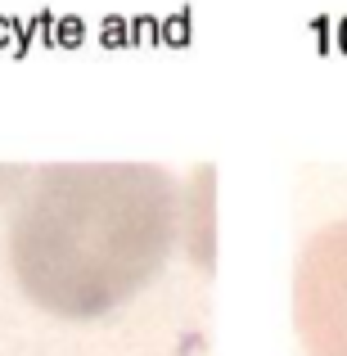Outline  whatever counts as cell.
<instances>
[{"instance_id": "cell-1", "label": "cell", "mask_w": 347, "mask_h": 356, "mask_svg": "<svg viewBox=\"0 0 347 356\" xmlns=\"http://www.w3.org/2000/svg\"><path fill=\"white\" fill-rule=\"evenodd\" d=\"M185 230V194L154 163H50L27 172L9 266L41 312L95 321L154 284Z\"/></svg>"}, {"instance_id": "cell-2", "label": "cell", "mask_w": 347, "mask_h": 356, "mask_svg": "<svg viewBox=\"0 0 347 356\" xmlns=\"http://www.w3.org/2000/svg\"><path fill=\"white\" fill-rule=\"evenodd\" d=\"M293 325L307 356H347V221L302 243L293 270Z\"/></svg>"}]
</instances>
